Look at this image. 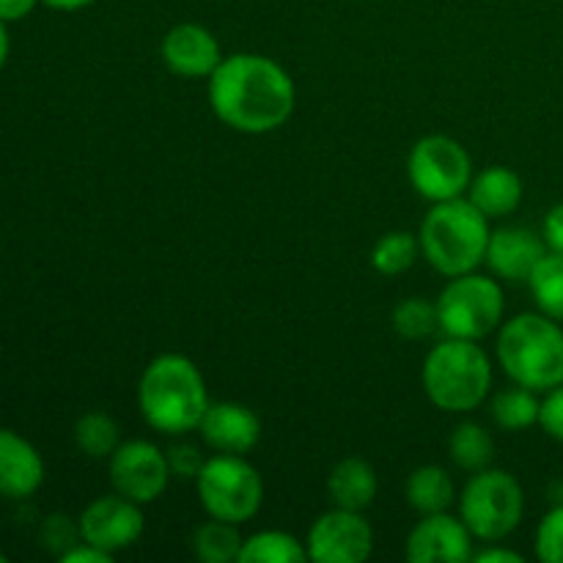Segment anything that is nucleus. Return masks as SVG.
<instances>
[{"mask_svg": "<svg viewBox=\"0 0 563 563\" xmlns=\"http://www.w3.org/2000/svg\"><path fill=\"white\" fill-rule=\"evenodd\" d=\"M209 104L231 130L264 135L289 121L295 82L284 66L256 53H236L209 75Z\"/></svg>", "mask_w": 563, "mask_h": 563, "instance_id": "nucleus-1", "label": "nucleus"}, {"mask_svg": "<svg viewBox=\"0 0 563 563\" xmlns=\"http://www.w3.org/2000/svg\"><path fill=\"white\" fill-rule=\"evenodd\" d=\"M143 421L163 434H185L198 429L209 407L207 383L196 363L185 355H159L143 372L137 385Z\"/></svg>", "mask_w": 563, "mask_h": 563, "instance_id": "nucleus-2", "label": "nucleus"}, {"mask_svg": "<svg viewBox=\"0 0 563 563\" xmlns=\"http://www.w3.org/2000/svg\"><path fill=\"white\" fill-rule=\"evenodd\" d=\"M489 218L471 203V198L434 203L421 223V253L445 278L476 273L487 262Z\"/></svg>", "mask_w": 563, "mask_h": 563, "instance_id": "nucleus-3", "label": "nucleus"}, {"mask_svg": "<svg viewBox=\"0 0 563 563\" xmlns=\"http://www.w3.org/2000/svg\"><path fill=\"white\" fill-rule=\"evenodd\" d=\"M498 361L509 379L537 394L563 383V330L555 319L520 313L504 324L498 335Z\"/></svg>", "mask_w": 563, "mask_h": 563, "instance_id": "nucleus-4", "label": "nucleus"}, {"mask_svg": "<svg viewBox=\"0 0 563 563\" xmlns=\"http://www.w3.org/2000/svg\"><path fill=\"white\" fill-rule=\"evenodd\" d=\"M493 388L487 352L467 339H445L423 361V390L445 412H471Z\"/></svg>", "mask_w": 563, "mask_h": 563, "instance_id": "nucleus-5", "label": "nucleus"}, {"mask_svg": "<svg viewBox=\"0 0 563 563\" xmlns=\"http://www.w3.org/2000/svg\"><path fill=\"white\" fill-rule=\"evenodd\" d=\"M460 515L473 539L500 542L517 531L526 515V495L520 482L506 471H478L465 484Z\"/></svg>", "mask_w": 563, "mask_h": 563, "instance_id": "nucleus-6", "label": "nucleus"}, {"mask_svg": "<svg viewBox=\"0 0 563 563\" xmlns=\"http://www.w3.org/2000/svg\"><path fill=\"white\" fill-rule=\"evenodd\" d=\"M196 487L207 515L234 526L253 520L264 504L262 476L240 454H218L203 462Z\"/></svg>", "mask_w": 563, "mask_h": 563, "instance_id": "nucleus-7", "label": "nucleus"}, {"mask_svg": "<svg viewBox=\"0 0 563 563\" xmlns=\"http://www.w3.org/2000/svg\"><path fill=\"white\" fill-rule=\"evenodd\" d=\"M504 311V289L487 275H456L438 297L440 330L451 339H484L498 328Z\"/></svg>", "mask_w": 563, "mask_h": 563, "instance_id": "nucleus-8", "label": "nucleus"}, {"mask_svg": "<svg viewBox=\"0 0 563 563\" xmlns=\"http://www.w3.org/2000/svg\"><path fill=\"white\" fill-rule=\"evenodd\" d=\"M407 176L427 201H454L462 198L473 181L471 154L454 137L427 135L412 146L407 157Z\"/></svg>", "mask_w": 563, "mask_h": 563, "instance_id": "nucleus-9", "label": "nucleus"}, {"mask_svg": "<svg viewBox=\"0 0 563 563\" xmlns=\"http://www.w3.org/2000/svg\"><path fill=\"white\" fill-rule=\"evenodd\" d=\"M170 482L168 456L146 440L121 443L110 456V484L135 504H152Z\"/></svg>", "mask_w": 563, "mask_h": 563, "instance_id": "nucleus-10", "label": "nucleus"}, {"mask_svg": "<svg viewBox=\"0 0 563 563\" xmlns=\"http://www.w3.org/2000/svg\"><path fill=\"white\" fill-rule=\"evenodd\" d=\"M374 550V531L361 511H324L308 531V559L317 563H363Z\"/></svg>", "mask_w": 563, "mask_h": 563, "instance_id": "nucleus-11", "label": "nucleus"}, {"mask_svg": "<svg viewBox=\"0 0 563 563\" xmlns=\"http://www.w3.org/2000/svg\"><path fill=\"white\" fill-rule=\"evenodd\" d=\"M77 526H80L82 542L93 544L104 553H119V550L132 548L143 537L146 520H143L141 504L115 493L86 506Z\"/></svg>", "mask_w": 563, "mask_h": 563, "instance_id": "nucleus-12", "label": "nucleus"}, {"mask_svg": "<svg viewBox=\"0 0 563 563\" xmlns=\"http://www.w3.org/2000/svg\"><path fill=\"white\" fill-rule=\"evenodd\" d=\"M410 563H465L473 559V533L449 511L423 515L405 544Z\"/></svg>", "mask_w": 563, "mask_h": 563, "instance_id": "nucleus-13", "label": "nucleus"}, {"mask_svg": "<svg viewBox=\"0 0 563 563\" xmlns=\"http://www.w3.org/2000/svg\"><path fill=\"white\" fill-rule=\"evenodd\" d=\"M198 429H201V438L207 440L209 449L220 451V454L242 456L251 449H256V443L262 440V421H258V416L251 407L236 405V401L209 405Z\"/></svg>", "mask_w": 563, "mask_h": 563, "instance_id": "nucleus-14", "label": "nucleus"}, {"mask_svg": "<svg viewBox=\"0 0 563 563\" xmlns=\"http://www.w3.org/2000/svg\"><path fill=\"white\" fill-rule=\"evenodd\" d=\"M159 53H163L165 66L179 77H209L223 60L218 38L196 22H181L170 27Z\"/></svg>", "mask_w": 563, "mask_h": 563, "instance_id": "nucleus-15", "label": "nucleus"}, {"mask_svg": "<svg viewBox=\"0 0 563 563\" xmlns=\"http://www.w3.org/2000/svg\"><path fill=\"white\" fill-rule=\"evenodd\" d=\"M548 242L544 236L533 234L528 229H517V225H506L489 234L487 245V264L495 275L506 280H528L533 267L548 253Z\"/></svg>", "mask_w": 563, "mask_h": 563, "instance_id": "nucleus-16", "label": "nucleus"}, {"mask_svg": "<svg viewBox=\"0 0 563 563\" xmlns=\"http://www.w3.org/2000/svg\"><path fill=\"white\" fill-rule=\"evenodd\" d=\"M44 482L42 456L20 434L0 429V495L27 498Z\"/></svg>", "mask_w": 563, "mask_h": 563, "instance_id": "nucleus-17", "label": "nucleus"}, {"mask_svg": "<svg viewBox=\"0 0 563 563\" xmlns=\"http://www.w3.org/2000/svg\"><path fill=\"white\" fill-rule=\"evenodd\" d=\"M328 493L339 509L363 511L377 498V473L361 456H346L328 476Z\"/></svg>", "mask_w": 563, "mask_h": 563, "instance_id": "nucleus-18", "label": "nucleus"}, {"mask_svg": "<svg viewBox=\"0 0 563 563\" xmlns=\"http://www.w3.org/2000/svg\"><path fill=\"white\" fill-rule=\"evenodd\" d=\"M471 203L487 218H506L522 201V179L511 168L493 165L471 181Z\"/></svg>", "mask_w": 563, "mask_h": 563, "instance_id": "nucleus-19", "label": "nucleus"}, {"mask_svg": "<svg viewBox=\"0 0 563 563\" xmlns=\"http://www.w3.org/2000/svg\"><path fill=\"white\" fill-rule=\"evenodd\" d=\"M405 498L410 509L418 515H438V511H449L456 498L454 478L438 465H423L410 473L405 484Z\"/></svg>", "mask_w": 563, "mask_h": 563, "instance_id": "nucleus-20", "label": "nucleus"}, {"mask_svg": "<svg viewBox=\"0 0 563 563\" xmlns=\"http://www.w3.org/2000/svg\"><path fill=\"white\" fill-rule=\"evenodd\" d=\"M449 454L456 467L467 473L487 471L495 460V443L493 434L482 427V423L465 421L451 432Z\"/></svg>", "mask_w": 563, "mask_h": 563, "instance_id": "nucleus-21", "label": "nucleus"}, {"mask_svg": "<svg viewBox=\"0 0 563 563\" xmlns=\"http://www.w3.org/2000/svg\"><path fill=\"white\" fill-rule=\"evenodd\" d=\"M242 544L245 539L240 537L234 522L225 520H209L196 528L192 533V550L203 563H234L240 561Z\"/></svg>", "mask_w": 563, "mask_h": 563, "instance_id": "nucleus-22", "label": "nucleus"}, {"mask_svg": "<svg viewBox=\"0 0 563 563\" xmlns=\"http://www.w3.org/2000/svg\"><path fill=\"white\" fill-rule=\"evenodd\" d=\"M528 286H531V295L537 300L539 311L544 317L555 319V322H563V256L561 253L548 251L542 262L533 267L531 278H528Z\"/></svg>", "mask_w": 563, "mask_h": 563, "instance_id": "nucleus-23", "label": "nucleus"}, {"mask_svg": "<svg viewBox=\"0 0 563 563\" xmlns=\"http://www.w3.org/2000/svg\"><path fill=\"white\" fill-rule=\"evenodd\" d=\"M308 559V548L300 539L284 531H262L245 539L240 563H302Z\"/></svg>", "mask_w": 563, "mask_h": 563, "instance_id": "nucleus-24", "label": "nucleus"}, {"mask_svg": "<svg viewBox=\"0 0 563 563\" xmlns=\"http://www.w3.org/2000/svg\"><path fill=\"white\" fill-rule=\"evenodd\" d=\"M539 412H542V401L537 399V390L522 388V385L504 390L493 401L495 423L506 432H520V429L533 427V423H539Z\"/></svg>", "mask_w": 563, "mask_h": 563, "instance_id": "nucleus-25", "label": "nucleus"}, {"mask_svg": "<svg viewBox=\"0 0 563 563\" xmlns=\"http://www.w3.org/2000/svg\"><path fill=\"white\" fill-rule=\"evenodd\" d=\"M121 429L104 412H86L75 427V443L91 460H110L113 451L119 449Z\"/></svg>", "mask_w": 563, "mask_h": 563, "instance_id": "nucleus-26", "label": "nucleus"}, {"mask_svg": "<svg viewBox=\"0 0 563 563\" xmlns=\"http://www.w3.org/2000/svg\"><path fill=\"white\" fill-rule=\"evenodd\" d=\"M418 251H421V242L410 231H388L374 245L372 267L379 275H401L416 264Z\"/></svg>", "mask_w": 563, "mask_h": 563, "instance_id": "nucleus-27", "label": "nucleus"}, {"mask_svg": "<svg viewBox=\"0 0 563 563\" xmlns=\"http://www.w3.org/2000/svg\"><path fill=\"white\" fill-rule=\"evenodd\" d=\"M394 330L407 341H423L440 328L438 302H429L427 297H407L394 308Z\"/></svg>", "mask_w": 563, "mask_h": 563, "instance_id": "nucleus-28", "label": "nucleus"}, {"mask_svg": "<svg viewBox=\"0 0 563 563\" xmlns=\"http://www.w3.org/2000/svg\"><path fill=\"white\" fill-rule=\"evenodd\" d=\"M537 559L542 563H563V506H555L539 522Z\"/></svg>", "mask_w": 563, "mask_h": 563, "instance_id": "nucleus-29", "label": "nucleus"}, {"mask_svg": "<svg viewBox=\"0 0 563 563\" xmlns=\"http://www.w3.org/2000/svg\"><path fill=\"white\" fill-rule=\"evenodd\" d=\"M77 539H82L80 537V526H77V528L71 526V520L66 515H53V517H47V520H44L42 542H44V548L49 550V553H55V555L69 553L75 544H80Z\"/></svg>", "mask_w": 563, "mask_h": 563, "instance_id": "nucleus-30", "label": "nucleus"}, {"mask_svg": "<svg viewBox=\"0 0 563 563\" xmlns=\"http://www.w3.org/2000/svg\"><path fill=\"white\" fill-rule=\"evenodd\" d=\"M165 456H168L170 476H176V478H198V473H201V467H203L201 451L190 443L170 445V451Z\"/></svg>", "mask_w": 563, "mask_h": 563, "instance_id": "nucleus-31", "label": "nucleus"}, {"mask_svg": "<svg viewBox=\"0 0 563 563\" xmlns=\"http://www.w3.org/2000/svg\"><path fill=\"white\" fill-rule=\"evenodd\" d=\"M539 427H542L550 438L563 443V383L559 388L548 390V399L542 401V412H539Z\"/></svg>", "mask_w": 563, "mask_h": 563, "instance_id": "nucleus-32", "label": "nucleus"}, {"mask_svg": "<svg viewBox=\"0 0 563 563\" xmlns=\"http://www.w3.org/2000/svg\"><path fill=\"white\" fill-rule=\"evenodd\" d=\"M544 242L553 253H561L563 256V203L553 207L544 218Z\"/></svg>", "mask_w": 563, "mask_h": 563, "instance_id": "nucleus-33", "label": "nucleus"}, {"mask_svg": "<svg viewBox=\"0 0 563 563\" xmlns=\"http://www.w3.org/2000/svg\"><path fill=\"white\" fill-rule=\"evenodd\" d=\"M113 561V553H104V550L93 548V544L82 542L75 544L69 553L60 555V563H110Z\"/></svg>", "mask_w": 563, "mask_h": 563, "instance_id": "nucleus-34", "label": "nucleus"}, {"mask_svg": "<svg viewBox=\"0 0 563 563\" xmlns=\"http://www.w3.org/2000/svg\"><path fill=\"white\" fill-rule=\"evenodd\" d=\"M33 5L36 0H0V20H22L25 14H31Z\"/></svg>", "mask_w": 563, "mask_h": 563, "instance_id": "nucleus-35", "label": "nucleus"}, {"mask_svg": "<svg viewBox=\"0 0 563 563\" xmlns=\"http://www.w3.org/2000/svg\"><path fill=\"white\" fill-rule=\"evenodd\" d=\"M476 563H522L520 553H511V550L504 548H493V550H482L478 555H473Z\"/></svg>", "mask_w": 563, "mask_h": 563, "instance_id": "nucleus-36", "label": "nucleus"}, {"mask_svg": "<svg viewBox=\"0 0 563 563\" xmlns=\"http://www.w3.org/2000/svg\"><path fill=\"white\" fill-rule=\"evenodd\" d=\"M44 5H49V9H58V11H77V9H86V5H91L93 0H42Z\"/></svg>", "mask_w": 563, "mask_h": 563, "instance_id": "nucleus-37", "label": "nucleus"}, {"mask_svg": "<svg viewBox=\"0 0 563 563\" xmlns=\"http://www.w3.org/2000/svg\"><path fill=\"white\" fill-rule=\"evenodd\" d=\"M5 55H9V36H5L3 20H0V66H3Z\"/></svg>", "mask_w": 563, "mask_h": 563, "instance_id": "nucleus-38", "label": "nucleus"}, {"mask_svg": "<svg viewBox=\"0 0 563 563\" xmlns=\"http://www.w3.org/2000/svg\"><path fill=\"white\" fill-rule=\"evenodd\" d=\"M3 561H5V559H3V555H0V563H3Z\"/></svg>", "mask_w": 563, "mask_h": 563, "instance_id": "nucleus-39", "label": "nucleus"}]
</instances>
